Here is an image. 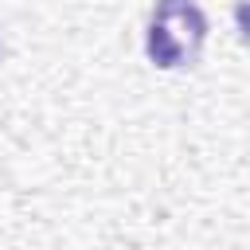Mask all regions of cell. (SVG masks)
<instances>
[{
    "label": "cell",
    "instance_id": "6da1fadb",
    "mask_svg": "<svg viewBox=\"0 0 250 250\" xmlns=\"http://www.w3.org/2000/svg\"><path fill=\"white\" fill-rule=\"evenodd\" d=\"M207 43V16L195 0H152L145 51L160 70H184L199 62Z\"/></svg>",
    "mask_w": 250,
    "mask_h": 250
}]
</instances>
